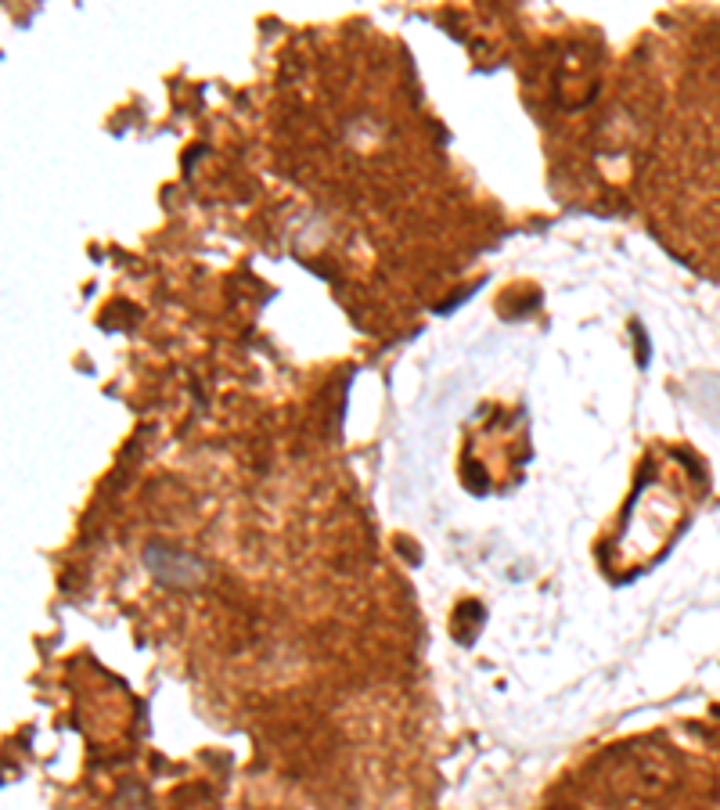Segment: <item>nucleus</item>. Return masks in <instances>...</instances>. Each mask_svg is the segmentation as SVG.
I'll use <instances>...</instances> for the list:
<instances>
[{"label": "nucleus", "instance_id": "obj_1", "mask_svg": "<svg viewBox=\"0 0 720 810\" xmlns=\"http://www.w3.org/2000/svg\"><path fill=\"white\" fill-rule=\"evenodd\" d=\"M148 566L152 573L159 576L162 584H173V587H195L202 580V562L195 555H184L177 548H166V544H152L148 548Z\"/></svg>", "mask_w": 720, "mask_h": 810}]
</instances>
